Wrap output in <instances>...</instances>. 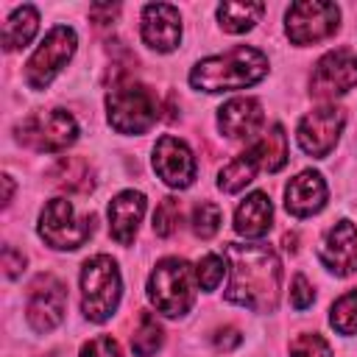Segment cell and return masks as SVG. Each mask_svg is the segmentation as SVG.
Segmentation results:
<instances>
[{"label": "cell", "mask_w": 357, "mask_h": 357, "mask_svg": "<svg viewBox=\"0 0 357 357\" xmlns=\"http://www.w3.org/2000/svg\"><path fill=\"white\" fill-rule=\"evenodd\" d=\"M268 75V56L257 47L237 45L226 53L201 59L190 70V84L198 92H234L245 89Z\"/></svg>", "instance_id": "cell-2"}, {"label": "cell", "mask_w": 357, "mask_h": 357, "mask_svg": "<svg viewBox=\"0 0 357 357\" xmlns=\"http://www.w3.org/2000/svg\"><path fill=\"white\" fill-rule=\"evenodd\" d=\"M357 86V53L349 47L329 50L321 56L310 75V92L321 100H332Z\"/></svg>", "instance_id": "cell-10"}, {"label": "cell", "mask_w": 357, "mask_h": 357, "mask_svg": "<svg viewBox=\"0 0 357 357\" xmlns=\"http://www.w3.org/2000/svg\"><path fill=\"white\" fill-rule=\"evenodd\" d=\"M162 340H165V329H162V324L156 321V315H153V312H139V324H137V329H134V335H131V349H134V354H137V357H151V354L159 351Z\"/></svg>", "instance_id": "cell-25"}, {"label": "cell", "mask_w": 357, "mask_h": 357, "mask_svg": "<svg viewBox=\"0 0 357 357\" xmlns=\"http://www.w3.org/2000/svg\"><path fill=\"white\" fill-rule=\"evenodd\" d=\"M17 139L39 153H59L78 139V123L67 109L33 112L17 126Z\"/></svg>", "instance_id": "cell-7"}, {"label": "cell", "mask_w": 357, "mask_h": 357, "mask_svg": "<svg viewBox=\"0 0 357 357\" xmlns=\"http://www.w3.org/2000/svg\"><path fill=\"white\" fill-rule=\"evenodd\" d=\"M106 117L117 134H145L159 120V98L148 84L117 81L106 92Z\"/></svg>", "instance_id": "cell-3"}, {"label": "cell", "mask_w": 357, "mask_h": 357, "mask_svg": "<svg viewBox=\"0 0 357 357\" xmlns=\"http://www.w3.org/2000/svg\"><path fill=\"white\" fill-rule=\"evenodd\" d=\"M340 28V8L326 0L293 3L284 14V31L293 45H315L329 39Z\"/></svg>", "instance_id": "cell-9"}, {"label": "cell", "mask_w": 357, "mask_h": 357, "mask_svg": "<svg viewBox=\"0 0 357 357\" xmlns=\"http://www.w3.org/2000/svg\"><path fill=\"white\" fill-rule=\"evenodd\" d=\"M257 170H262L259 156L254 153V148H248L245 153H240V156H234L229 165H223V170L218 173V187H220L223 192H240L245 184L254 181Z\"/></svg>", "instance_id": "cell-22"}, {"label": "cell", "mask_w": 357, "mask_h": 357, "mask_svg": "<svg viewBox=\"0 0 357 357\" xmlns=\"http://www.w3.org/2000/svg\"><path fill=\"white\" fill-rule=\"evenodd\" d=\"M3 184H6V195H3V204L8 206V204H11V195H14V181H11V176H3Z\"/></svg>", "instance_id": "cell-36"}, {"label": "cell", "mask_w": 357, "mask_h": 357, "mask_svg": "<svg viewBox=\"0 0 357 357\" xmlns=\"http://www.w3.org/2000/svg\"><path fill=\"white\" fill-rule=\"evenodd\" d=\"M229 284L223 298L254 312H273L282 290V262L265 243H226Z\"/></svg>", "instance_id": "cell-1"}, {"label": "cell", "mask_w": 357, "mask_h": 357, "mask_svg": "<svg viewBox=\"0 0 357 357\" xmlns=\"http://www.w3.org/2000/svg\"><path fill=\"white\" fill-rule=\"evenodd\" d=\"M326 195H329V190H326L324 176L315 170H301L284 187V209L293 218H310L324 209Z\"/></svg>", "instance_id": "cell-16"}, {"label": "cell", "mask_w": 357, "mask_h": 357, "mask_svg": "<svg viewBox=\"0 0 357 357\" xmlns=\"http://www.w3.org/2000/svg\"><path fill=\"white\" fill-rule=\"evenodd\" d=\"M50 178L56 187L67 190V192H92L95 190V170L86 159L81 156H61L53 167H50Z\"/></svg>", "instance_id": "cell-20"}, {"label": "cell", "mask_w": 357, "mask_h": 357, "mask_svg": "<svg viewBox=\"0 0 357 357\" xmlns=\"http://www.w3.org/2000/svg\"><path fill=\"white\" fill-rule=\"evenodd\" d=\"M226 271H229V268H226V259H223V257H218V254H204V257L198 259V265H195L198 287L206 290V293L218 290V284L223 282V273H226Z\"/></svg>", "instance_id": "cell-28"}, {"label": "cell", "mask_w": 357, "mask_h": 357, "mask_svg": "<svg viewBox=\"0 0 357 357\" xmlns=\"http://www.w3.org/2000/svg\"><path fill=\"white\" fill-rule=\"evenodd\" d=\"M153 170L167 187L184 190L195 181V156L184 139L162 134L153 145Z\"/></svg>", "instance_id": "cell-13"}, {"label": "cell", "mask_w": 357, "mask_h": 357, "mask_svg": "<svg viewBox=\"0 0 357 357\" xmlns=\"http://www.w3.org/2000/svg\"><path fill=\"white\" fill-rule=\"evenodd\" d=\"M120 293H123V279L117 262L106 254L89 257L81 268V312L89 321L103 324L114 315L120 304Z\"/></svg>", "instance_id": "cell-5"}, {"label": "cell", "mask_w": 357, "mask_h": 357, "mask_svg": "<svg viewBox=\"0 0 357 357\" xmlns=\"http://www.w3.org/2000/svg\"><path fill=\"white\" fill-rule=\"evenodd\" d=\"M78 357H123V351H120V343L112 335H98V337H92L81 346Z\"/></svg>", "instance_id": "cell-31"}, {"label": "cell", "mask_w": 357, "mask_h": 357, "mask_svg": "<svg viewBox=\"0 0 357 357\" xmlns=\"http://www.w3.org/2000/svg\"><path fill=\"white\" fill-rule=\"evenodd\" d=\"M212 343H215L218 351H231V349H237L243 343V335L234 326H223V329H218L212 335Z\"/></svg>", "instance_id": "cell-33"}, {"label": "cell", "mask_w": 357, "mask_h": 357, "mask_svg": "<svg viewBox=\"0 0 357 357\" xmlns=\"http://www.w3.org/2000/svg\"><path fill=\"white\" fill-rule=\"evenodd\" d=\"M312 301H315V293H312L310 282L298 273V276L293 279V284H290V304H293L296 310H307Z\"/></svg>", "instance_id": "cell-32"}, {"label": "cell", "mask_w": 357, "mask_h": 357, "mask_svg": "<svg viewBox=\"0 0 357 357\" xmlns=\"http://www.w3.org/2000/svg\"><path fill=\"white\" fill-rule=\"evenodd\" d=\"M64 310H67L64 282H59L50 273L36 276V282L31 284V293H28V307H25V318H28L31 329L53 332L64 321Z\"/></svg>", "instance_id": "cell-12"}, {"label": "cell", "mask_w": 357, "mask_h": 357, "mask_svg": "<svg viewBox=\"0 0 357 357\" xmlns=\"http://www.w3.org/2000/svg\"><path fill=\"white\" fill-rule=\"evenodd\" d=\"M273 204L265 192H248L234 209V231L248 240H259L271 231Z\"/></svg>", "instance_id": "cell-19"}, {"label": "cell", "mask_w": 357, "mask_h": 357, "mask_svg": "<svg viewBox=\"0 0 357 357\" xmlns=\"http://www.w3.org/2000/svg\"><path fill=\"white\" fill-rule=\"evenodd\" d=\"M142 42L156 53H170L181 42V17L176 6L151 3L142 8Z\"/></svg>", "instance_id": "cell-15"}, {"label": "cell", "mask_w": 357, "mask_h": 357, "mask_svg": "<svg viewBox=\"0 0 357 357\" xmlns=\"http://www.w3.org/2000/svg\"><path fill=\"white\" fill-rule=\"evenodd\" d=\"M290 357H332V346L318 332H304L290 340Z\"/></svg>", "instance_id": "cell-29"}, {"label": "cell", "mask_w": 357, "mask_h": 357, "mask_svg": "<svg viewBox=\"0 0 357 357\" xmlns=\"http://www.w3.org/2000/svg\"><path fill=\"white\" fill-rule=\"evenodd\" d=\"M95 231V215H78L73 201L50 198L39 215V237L56 251L81 248Z\"/></svg>", "instance_id": "cell-6"}, {"label": "cell", "mask_w": 357, "mask_h": 357, "mask_svg": "<svg viewBox=\"0 0 357 357\" xmlns=\"http://www.w3.org/2000/svg\"><path fill=\"white\" fill-rule=\"evenodd\" d=\"M251 148L259 156L262 170H268V173H276V170H282L287 165V134H284V128L279 123L271 126Z\"/></svg>", "instance_id": "cell-23"}, {"label": "cell", "mask_w": 357, "mask_h": 357, "mask_svg": "<svg viewBox=\"0 0 357 357\" xmlns=\"http://www.w3.org/2000/svg\"><path fill=\"white\" fill-rule=\"evenodd\" d=\"M265 114L257 98H231L218 109V128L229 139H248L259 131Z\"/></svg>", "instance_id": "cell-17"}, {"label": "cell", "mask_w": 357, "mask_h": 357, "mask_svg": "<svg viewBox=\"0 0 357 357\" xmlns=\"http://www.w3.org/2000/svg\"><path fill=\"white\" fill-rule=\"evenodd\" d=\"M78 45V36L70 25H56L45 33V39L39 42V47L31 53L28 64H25V84L31 89H47L50 81L67 67V61L73 59Z\"/></svg>", "instance_id": "cell-8"}, {"label": "cell", "mask_w": 357, "mask_h": 357, "mask_svg": "<svg viewBox=\"0 0 357 357\" xmlns=\"http://www.w3.org/2000/svg\"><path fill=\"white\" fill-rule=\"evenodd\" d=\"M346 123V112L340 106H321L312 109L301 117L298 128H296V139L301 145V151L312 159H324L332 153V148L340 139Z\"/></svg>", "instance_id": "cell-11"}, {"label": "cell", "mask_w": 357, "mask_h": 357, "mask_svg": "<svg viewBox=\"0 0 357 357\" xmlns=\"http://www.w3.org/2000/svg\"><path fill=\"white\" fill-rule=\"evenodd\" d=\"M117 14H120V6H112V3H98V6L89 8V17H92L98 25H109Z\"/></svg>", "instance_id": "cell-35"}, {"label": "cell", "mask_w": 357, "mask_h": 357, "mask_svg": "<svg viewBox=\"0 0 357 357\" xmlns=\"http://www.w3.org/2000/svg\"><path fill=\"white\" fill-rule=\"evenodd\" d=\"M3 268H6V276H8V279H17V276L22 273V268H25V257H22V251L6 245V248H3Z\"/></svg>", "instance_id": "cell-34"}, {"label": "cell", "mask_w": 357, "mask_h": 357, "mask_svg": "<svg viewBox=\"0 0 357 357\" xmlns=\"http://www.w3.org/2000/svg\"><path fill=\"white\" fill-rule=\"evenodd\" d=\"M195 268L187 259L167 257L159 259L148 276V298L162 315L181 318L195 304Z\"/></svg>", "instance_id": "cell-4"}, {"label": "cell", "mask_w": 357, "mask_h": 357, "mask_svg": "<svg viewBox=\"0 0 357 357\" xmlns=\"http://www.w3.org/2000/svg\"><path fill=\"white\" fill-rule=\"evenodd\" d=\"M36 28H39V11H36L33 6L25 3V6L14 8L11 17L3 22V47H6V50H20V47H25V45L33 39Z\"/></svg>", "instance_id": "cell-21"}, {"label": "cell", "mask_w": 357, "mask_h": 357, "mask_svg": "<svg viewBox=\"0 0 357 357\" xmlns=\"http://www.w3.org/2000/svg\"><path fill=\"white\" fill-rule=\"evenodd\" d=\"M178 215H181V206H178V201L176 198H162V204L156 206V212H153V231L159 234V237H170L173 231H176V226H178Z\"/></svg>", "instance_id": "cell-30"}, {"label": "cell", "mask_w": 357, "mask_h": 357, "mask_svg": "<svg viewBox=\"0 0 357 357\" xmlns=\"http://www.w3.org/2000/svg\"><path fill=\"white\" fill-rule=\"evenodd\" d=\"M329 324L340 335H357V287L343 293L332 310H329Z\"/></svg>", "instance_id": "cell-26"}, {"label": "cell", "mask_w": 357, "mask_h": 357, "mask_svg": "<svg viewBox=\"0 0 357 357\" xmlns=\"http://www.w3.org/2000/svg\"><path fill=\"white\" fill-rule=\"evenodd\" d=\"M318 257L335 276L357 273V226L351 220H337L321 240Z\"/></svg>", "instance_id": "cell-14"}, {"label": "cell", "mask_w": 357, "mask_h": 357, "mask_svg": "<svg viewBox=\"0 0 357 357\" xmlns=\"http://www.w3.org/2000/svg\"><path fill=\"white\" fill-rule=\"evenodd\" d=\"M145 215V195L137 190H123L109 204V231L120 245H131Z\"/></svg>", "instance_id": "cell-18"}, {"label": "cell", "mask_w": 357, "mask_h": 357, "mask_svg": "<svg viewBox=\"0 0 357 357\" xmlns=\"http://www.w3.org/2000/svg\"><path fill=\"white\" fill-rule=\"evenodd\" d=\"M262 11H265L262 3H220L218 6V22L229 33H245L259 22Z\"/></svg>", "instance_id": "cell-24"}, {"label": "cell", "mask_w": 357, "mask_h": 357, "mask_svg": "<svg viewBox=\"0 0 357 357\" xmlns=\"http://www.w3.org/2000/svg\"><path fill=\"white\" fill-rule=\"evenodd\" d=\"M220 220H223L220 206H218V204H212V201H201V204L192 209V218H190L192 231H195L201 240L215 237V234H218V229H220Z\"/></svg>", "instance_id": "cell-27"}]
</instances>
